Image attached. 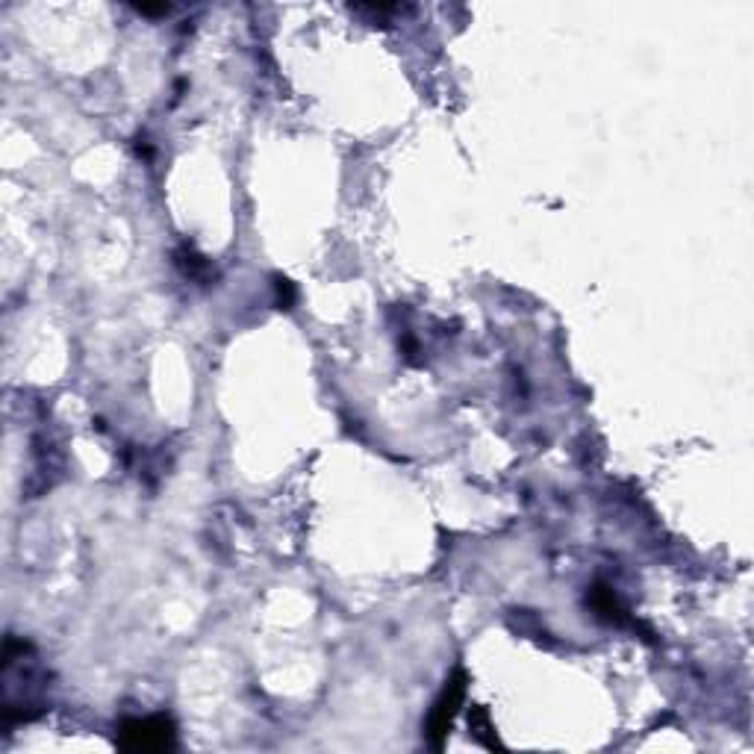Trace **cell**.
<instances>
[{
    "mask_svg": "<svg viewBox=\"0 0 754 754\" xmlns=\"http://www.w3.org/2000/svg\"><path fill=\"white\" fill-rule=\"evenodd\" d=\"M121 746L130 751H159L174 746V725L165 716L127 719L121 725Z\"/></svg>",
    "mask_w": 754,
    "mask_h": 754,
    "instance_id": "6da1fadb",
    "label": "cell"
},
{
    "mask_svg": "<svg viewBox=\"0 0 754 754\" xmlns=\"http://www.w3.org/2000/svg\"><path fill=\"white\" fill-rule=\"evenodd\" d=\"M463 702V675H454L451 684L445 687L442 698L436 702L434 713H430V737H434V746H442V737L451 728V719L457 713V704Z\"/></svg>",
    "mask_w": 754,
    "mask_h": 754,
    "instance_id": "7a4b0ae2",
    "label": "cell"
},
{
    "mask_svg": "<svg viewBox=\"0 0 754 754\" xmlns=\"http://www.w3.org/2000/svg\"><path fill=\"white\" fill-rule=\"evenodd\" d=\"M177 265H181V272L186 277H192V281H206V274H210V263H206L204 257H197L195 250H177Z\"/></svg>",
    "mask_w": 754,
    "mask_h": 754,
    "instance_id": "3957f363",
    "label": "cell"
},
{
    "mask_svg": "<svg viewBox=\"0 0 754 754\" xmlns=\"http://www.w3.org/2000/svg\"><path fill=\"white\" fill-rule=\"evenodd\" d=\"M274 289H277V304H281V310H289V307H292V301H295V289H292V283H289V281H283V277H277Z\"/></svg>",
    "mask_w": 754,
    "mask_h": 754,
    "instance_id": "277c9868",
    "label": "cell"
}]
</instances>
